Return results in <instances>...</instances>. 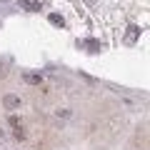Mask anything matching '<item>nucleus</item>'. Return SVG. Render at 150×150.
Instances as JSON below:
<instances>
[{"instance_id": "f257e3e1", "label": "nucleus", "mask_w": 150, "mask_h": 150, "mask_svg": "<svg viewBox=\"0 0 150 150\" xmlns=\"http://www.w3.org/2000/svg\"><path fill=\"white\" fill-rule=\"evenodd\" d=\"M3 105H5V110H18L20 108V98L18 95H5L3 98Z\"/></svg>"}, {"instance_id": "f03ea898", "label": "nucleus", "mask_w": 150, "mask_h": 150, "mask_svg": "<svg viewBox=\"0 0 150 150\" xmlns=\"http://www.w3.org/2000/svg\"><path fill=\"white\" fill-rule=\"evenodd\" d=\"M138 38H140V28H138V25H130V28H128V33H125V43L133 45Z\"/></svg>"}, {"instance_id": "7ed1b4c3", "label": "nucleus", "mask_w": 150, "mask_h": 150, "mask_svg": "<svg viewBox=\"0 0 150 150\" xmlns=\"http://www.w3.org/2000/svg\"><path fill=\"white\" fill-rule=\"evenodd\" d=\"M18 3L25 10H40V0H18Z\"/></svg>"}, {"instance_id": "20e7f679", "label": "nucleus", "mask_w": 150, "mask_h": 150, "mask_svg": "<svg viewBox=\"0 0 150 150\" xmlns=\"http://www.w3.org/2000/svg\"><path fill=\"white\" fill-rule=\"evenodd\" d=\"M43 80V75H38V73H25V83H40Z\"/></svg>"}, {"instance_id": "39448f33", "label": "nucleus", "mask_w": 150, "mask_h": 150, "mask_svg": "<svg viewBox=\"0 0 150 150\" xmlns=\"http://www.w3.org/2000/svg\"><path fill=\"white\" fill-rule=\"evenodd\" d=\"M50 23H53V25H60V28L65 25V20H63V15H58V13H53V15H50Z\"/></svg>"}, {"instance_id": "423d86ee", "label": "nucleus", "mask_w": 150, "mask_h": 150, "mask_svg": "<svg viewBox=\"0 0 150 150\" xmlns=\"http://www.w3.org/2000/svg\"><path fill=\"white\" fill-rule=\"evenodd\" d=\"M85 45H88V48H93V50H100V43H95V40H88Z\"/></svg>"}, {"instance_id": "0eeeda50", "label": "nucleus", "mask_w": 150, "mask_h": 150, "mask_svg": "<svg viewBox=\"0 0 150 150\" xmlns=\"http://www.w3.org/2000/svg\"><path fill=\"white\" fill-rule=\"evenodd\" d=\"M0 138H3V130H0Z\"/></svg>"}]
</instances>
